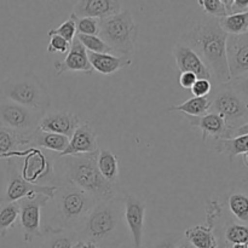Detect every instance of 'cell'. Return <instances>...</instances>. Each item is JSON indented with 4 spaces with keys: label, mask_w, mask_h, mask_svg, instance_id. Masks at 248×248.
Wrapping results in <instances>:
<instances>
[{
    "label": "cell",
    "mask_w": 248,
    "mask_h": 248,
    "mask_svg": "<svg viewBox=\"0 0 248 248\" xmlns=\"http://www.w3.org/2000/svg\"><path fill=\"white\" fill-rule=\"evenodd\" d=\"M87 56L92 69L104 75L114 74L123 68H127L132 64L131 58L110 53H93L87 51Z\"/></svg>",
    "instance_id": "cell-20"
},
{
    "label": "cell",
    "mask_w": 248,
    "mask_h": 248,
    "mask_svg": "<svg viewBox=\"0 0 248 248\" xmlns=\"http://www.w3.org/2000/svg\"><path fill=\"white\" fill-rule=\"evenodd\" d=\"M21 156L24 157L23 164L19 167L21 174L27 182L40 186V182H46L48 178L53 179V165L50 160L36 148L29 147L23 150Z\"/></svg>",
    "instance_id": "cell-11"
},
{
    "label": "cell",
    "mask_w": 248,
    "mask_h": 248,
    "mask_svg": "<svg viewBox=\"0 0 248 248\" xmlns=\"http://www.w3.org/2000/svg\"><path fill=\"white\" fill-rule=\"evenodd\" d=\"M230 212L235 216L241 222L247 223L248 222V196L245 194L236 193L230 195L229 201Z\"/></svg>",
    "instance_id": "cell-30"
},
{
    "label": "cell",
    "mask_w": 248,
    "mask_h": 248,
    "mask_svg": "<svg viewBox=\"0 0 248 248\" xmlns=\"http://www.w3.org/2000/svg\"><path fill=\"white\" fill-rule=\"evenodd\" d=\"M227 39L218 18L203 17L182 38V43L193 48L212 75L213 87L230 82L227 61Z\"/></svg>",
    "instance_id": "cell-1"
},
{
    "label": "cell",
    "mask_w": 248,
    "mask_h": 248,
    "mask_svg": "<svg viewBox=\"0 0 248 248\" xmlns=\"http://www.w3.org/2000/svg\"><path fill=\"white\" fill-rule=\"evenodd\" d=\"M242 135H248V123L245 124V125H242L241 127L232 131V137H236V136H242Z\"/></svg>",
    "instance_id": "cell-43"
},
{
    "label": "cell",
    "mask_w": 248,
    "mask_h": 248,
    "mask_svg": "<svg viewBox=\"0 0 248 248\" xmlns=\"http://www.w3.org/2000/svg\"><path fill=\"white\" fill-rule=\"evenodd\" d=\"M18 213L19 207L17 202L0 206V237H4L7 232L14 228L18 219Z\"/></svg>",
    "instance_id": "cell-29"
},
{
    "label": "cell",
    "mask_w": 248,
    "mask_h": 248,
    "mask_svg": "<svg viewBox=\"0 0 248 248\" xmlns=\"http://www.w3.org/2000/svg\"><path fill=\"white\" fill-rule=\"evenodd\" d=\"M40 248H72L79 237L75 232L67 230H45Z\"/></svg>",
    "instance_id": "cell-25"
},
{
    "label": "cell",
    "mask_w": 248,
    "mask_h": 248,
    "mask_svg": "<svg viewBox=\"0 0 248 248\" xmlns=\"http://www.w3.org/2000/svg\"><path fill=\"white\" fill-rule=\"evenodd\" d=\"M184 239L194 248H220L213 230V223L195 225L184 232Z\"/></svg>",
    "instance_id": "cell-21"
},
{
    "label": "cell",
    "mask_w": 248,
    "mask_h": 248,
    "mask_svg": "<svg viewBox=\"0 0 248 248\" xmlns=\"http://www.w3.org/2000/svg\"><path fill=\"white\" fill-rule=\"evenodd\" d=\"M216 149L218 153L225 154L230 159L237 155L246 154L248 152V135L236 136L228 140H218L216 142Z\"/></svg>",
    "instance_id": "cell-27"
},
{
    "label": "cell",
    "mask_w": 248,
    "mask_h": 248,
    "mask_svg": "<svg viewBox=\"0 0 248 248\" xmlns=\"http://www.w3.org/2000/svg\"><path fill=\"white\" fill-rule=\"evenodd\" d=\"M173 57L176 60L177 67L179 68L181 73L183 72H189L193 73L196 75L198 79H205L212 81V75H211L210 70L206 67V64L203 63V61L201 60L200 56L193 50V48L189 47L188 45H186L184 43L179 41L177 43V45L173 47Z\"/></svg>",
    "instance_id": "cell-15"
},
{
    "label": "cell",
    "mask_w": 248,
    "mask_h": 248,
    "mask_svg": "<svg viewBox=\"0 0 248 248\" xmlns=\"http://www.w3.org/2000/svg\"><path fill=\"white\" fill-rule=\"evenodd\" d=\"M98 152L94 154L60 157L53 165V170L62 174V182L89 194L97 202L118 196L115 184L108 183L97 169Z\"/></svg>",
    "instance_id": "cell-2"
},
{
    "label": "cell",
    "mask_w": 248,
    "mask_h": 248,
    "mask_svg": "<svg viewBox=\"0 0 248 248\" xmlns=\"http://www.w3.org/2000/svg\"><path fill=\"white\" fill-rule=\"evenodd\" d=\"M51 201H53L55 206L52 224L47 225L45 230H67L75 232L81 228L97 203L89 194L64 182L58 186L55 198Z\"/></svg>",
    "instance_id": "cell-4"
},
{
    "label": "cell",
    "mask_w": 248,
    "mask_h": 248,
    "mask_svg": "<svg viewBox=\"0 0 248 248\" xmlns=\"http://www.w3.org/2000/svg\"><path fill=\"white\" fill-rule=\"evenodd\" d=\"M174 248H194V247L191 246V245L189 244V242L186 241V239H182L181 241L178 242V245H177V246Z\"/></svg>",
    "instance_id": "cell-44"
},
{
    "label": "cell",
    "mask_w": 248,
    "mask_h": 248,
    "mask_svg": "<svg viewBox=\"0 0 248 248\" xmlns=\"http://www.w3.org/2000/svg\"><path fill=\"white\" fill-rule=\"evenodd\" d=\"M58 186H38L27 182L22 177L21 169L18 162L14 159H9L7 161V183L4 194L0 198V206L6 203L18 202L19 200L26 198H34L36 195H44L50 199V201L55 198Z\"/></svg>",
    "instance_id": "cell-8"
},
{
    "label": "cell",
    "mask_w": 248,
    "mask_h": 248,
    "mask_svg": "<svg viewBox=\"0 0 248 248\" xmlns=\"http://www.w3.org/2000/svg\"><path fill=\"white\" fill-rule=\"evenodd\" d=\"M230 86L248 102V73L236 79L230 80Z\"/></svg>",
    "instance_id": "cell-39"
},
{
    "label": "cell",
    "mask_w": 248,
    "mask_h": 248,
    "mask_svg": "<svg viewBox=\"0 0 248 248\" xmlns=\"http://www.w3.org/2000/svg\"><path fill=\"white\" fill-rule=\"evenodd\" d=\"M0 97L41 113H46L51 106L45 85L33 73L17 74L4 80L0 85Z\"/></svg>",
    "instance_id": "cell-5"
},
{
    "label": "cell",
    "mask_w": 248,
    "mask_h": 248,
    "mask_svg": "<svg viewBox=\"0 0 248 248\" xmlns=\"http://www.w3.org/2000/svg\"><path fill=\"white\" fill-rule=\"evenodd\" d=\"M97 133L89 123L80 124L69 140L67 149L61 153L58 157L74 156V155L94 154L98 152Z\"/></svg>",
    "instance_id": "cell-16"
},
{
    "label": "cell",
    "mask_w": 248,
    "mask_h": 248,
    "mask_svg": "<svg viewBox=\"0 0 248 248\" xmlns=\"http://www.w3.org/2000/svg\"><path fill=\"white\" fill-rule=\"evenodd\" d=\"M244 162H245V165L248 167V152L246 153V154H244Z\"/></svg>",
    "instance_id": "cell-46"
},
{
    "label": "cell",
    "mask_w": 248,
    "mask_h": 248,
    "mask_svg": "<svg viewBox=\"0 0 248 248\" xmlns=\"http://www.w3.org/2000/svg\"><path fill=\"white\" fill-rule=\"evenodd\" d=\"M97 169H98L101 176L106 179L108 183L115 184L119 179V160L114 153L108 149L99 150L96 159Z\"/></svg>",
    "instance_id": "cell-24"
},
{
    "label": "cell",
    "mask_w": 248,
    "mask_h": 248,
    "mask_svg": "<svg viewBox=\"0 0 248 248\" xmlns=\"http://www.w3.org/2000/svg\"><path fill=\"white\" fill-rule=\"evenodd\" d=\"M23 145H29L28 138L0 126V159L19 157L22 152H18V149Z\"/></svg>",
    "instance_id": "cell-22"
},
{
    "label": "cell",
    "mask_w": 248,
    "mask_h": 248,
    "mask_svg": "<svg viewBox=\"0 0 248 248\" xmlns=\"http://www.w3.org/2000/svg\"><path fill=\"white\" fill-rule=\"evenodd\" d=\"M72 248H101L99 246H97L96 244L93 242H89V241H84V240H79L78 242H75L74 246Z\"/></svg>",
    "instance_id": "cell-42"
},
{
    "label": "cell",
    "mask_w": 248,
    "mask_h": 248,
    "mask_svg": "<svg viewBox=\"0 0 248 248\" xmlns=\"http://www.w3.org/2000/svg\"><path fill=\"white\" fill-rule=\"evenodd\" d=\"M75 18V26H77V34L82 35H96L99 34V26L101 21L96 18Z\"/></svg>",
    "instance_id": "cell-35"
},
{
    "label": "cell",
    "mask_w": 248,
    "mask_h": 248,
    "mask_svg": "<svg viewBox=\"0 0 248 248\" xmlns=\"http://www.w3.org/2000/svg\"><path fill=\"white\" fill-rule=\"evenodd\" d=\"M225 241L232 246L241 245L248 242V227L244 224H236L232 223L225 228L224 232Z\"/></svg>",
    "instance_id": "cell-31"
},
{
    "label": "cell",
    "mask_w": 248,
    "mask_h": 248,
    "mask_svg": "<svg viewBox=\"0 0 248 248\" xmlns=\"http://www.w3.org/2000/svg\"><path fill=\"white\" fill-rule=\"evenodd\" d=\"M55 69L57 75H61L64 72H81L89 75L92 74L93 69L90 64L86 48L78 40L77 36L70 44V50L67 53V57L55 63Z\"/></svg>",
    "instance_id": "cell-18"
},
{
    "label": "cell",
    "mask_w": 248,
    "mask_h": 248,
    "mask_svg": "<svg viewBox=\"0 0 248 248\" xmlns=\"http://www.w3.org/2000/svg\"><path fill=\"white\" fill-rule=\"evenodd\" d=\"M70 50V44L65 41L64 39L61 38L58 35H51L50 41L47 45V52L48 53H68Z\"/></svg>",
    "instance_id": "cell-37"
},
{
    "label": "cell",
    "mask_w": 248,
    "mask_h": 248,
    "mask_svg": "<svg viewBox=\"0 0 248 248\" xmlns=\"http://www.w3.org/2000/svg\"><path fill=\"white\" fill-rule=\"evenodd\" d=\"M198 2L203 11L208 15V17L219 19L228 16V11L223 0H199Z\"/></svg>",
    "instance_id": "cell-34"
},
{
    "label": "cell",
    "mask_w": 248,
    "mask_h": 248,
    "mask_svg": "<svg viewBox=\"0 0 248 248\" xmlns=\"http://www.w3.org/2000/svg\"><path fill=\"white\" fill-rule=\"evenodd\" d=\"M210 98L208 113L219 115L229 130L234 131L248 123V102L230 86L229 82L213 87Z\"/></svg>",
    "instance_id": "cell-7"
},
{
    "label": "cell",
    "mask_w": 248,
    "mask_h": 248,
    "mask_svg": "<svg viewBox=\"0 0 248 248\" xmlns=\"http://www.w3.org/2000/svg\"><path fill=\"white\" fill-rule=\"evenodd\" d=\"M69 144V138L64 136L56 135V133L44 132L41 130H36L29 140V147L31 148H44L56 153H63Z\"/></svg>",
    "instance_id": "cell-23"
},
{
    "label": "cell",
    "mask_w": 248,
    "mask_h": 248,
    "mask_svg": "<svg viewBox=\"0 0 248 248\" xmlns=\"http://www.w3.org/2000/svg\"><path fill=\"white\" fill-rule=\"evenodd\" d=\"M210 96L203 97V98L191 97V98H189L188 101L179 104V106L169 108V111H179V113H184L186 114L189 118H200V116L206 115V114L210 111Z\"/></svg>",
    "instance_id": "cell-26"
},
{
    "label": "cell",
    "mask_w": 248,
    "mask_h": 248,
    "mask_svg": "<svg viewBox=\"0 0 248 248\" xmlns=\"http://www.w3.org/2000/svg\"><path fill=\"white\" fill-rule=\"evenodd\" d=\"M44 114L0 97V126L15 131L28 140L38 130Z\"/></svg>",
    "instance_id": "cell-9"
},
{
    "label": "cell",
    "mask_w": 248,
    "mask_h": 248,
    "mask_svg": "<svg viewBox=\"0 0 248 248\" xmlns=\"http://www.w3.org/2000/svg\"><path fill=\"white\" fill-rule=\"evenodd\" d=\"M218 21L220 28L228 35H242L248 33V11L229 15Z\"/></svg>",
    "instance_id": "cell-28"
},
{
    "label": "cell",
    "mask_w": 248,
    "mask_h": 248,
    "mask_svg": "<svg viewBox=\"0 0 248 248\" xmlns=\"http://www.w3.org/2000/svg\"><path fill=\"white\" fill-rule=\"evenodd\" d=\"M248 11V0H232V15Z\"/></svg>",
    "instance_id": "cell-41"
},
{
    "label": "cell",
    "mask_w": 248,
    "mask_h": 248,
    "mask_svg": "<svg viewBox=\"0 0 248 248\" xmlns=\"http://www.w3.org/2000/svg\"><path fill=\"white\" fill-rule=\"evenodd\" d=\"M227 61L232 80L248 73V33L228 35Z\"/></svg>",
    "instance_id": "cell-13"
},
{
    "label": "cell",
    "mask_w": 248,
    "mask_h": 248,
    "mask_svg": "<svg viewBox=\"0 0 248 248\" xmlns=\"http://www.w3.org/2000/svg\"><path fill=\"white\" fill-rule=\"evenodd\" d=\"M123 11V4L116 0H80L73 6L72 15L77 18H109Z\"/></svg>",
    "instance_id": "cell-14"
},
{
    "label": "cell",
    "mask_w": 248,
    "mask_h": 248,
    "mask_svg": "<svg viewBox=\"0 0 248 248\" xmlns=\"http://www.w3.org/2000/svg\"><path fill=\"white\" fill-rule=\"evenodd\" d=\"M99 38L113 50L116 56L131 58L135 53L138 28L128 10L109 18L102 19L99 26Z\"/></svg>",
    "instance_id": "cell-6"
},
{
    "label": "cell",
    "mask_w": 248,
    "mask_h": 248,
    "mask_svg": "<svg viewBox=\"0 0 248 248\" xmlns=\"http://www.w3.org/2000/svg\"><path fill=\"white\" fill-rule=\"evenodd\" d=\"M232 248H248V242L241 245H235V246H232Z\"/></svg>",
    "instance_id": "cell-45"
},
{
    "label": "cell",
    "mask_w": 248,
    "mask_h": 248,
    "mask_svg": "<svg viewBox=\"0 0 248 248\" xmlns=\"http://www.w3.org/2000/svg\"><path fill=\"white\" fill-rule=\"evenodd\" d=\"M181 240V234H169L153 240V242L147 246H143V248H174Z\"/></svg>",
    "instance_id": "cell-36"
},
{
    "label": "cell",
    "mask_w": 248,
    "mask_h": 248,
    "mask_svg": "<svg viewBox=\"0 0 248 248\" xmlns=\"http://www.w3.org/2000/svg\"><path fill=\"white\" fill-rule=\"evenodd\" d=\"M145 210V203L137 196L126 195L124 198V219L132 236L133 248H143Z\"/></svg>",
    "instance_id": "cell-12"
},
{
    "label": "cell",
    "mask_w": 248,
    "mask_h": 248,
    "mask_svg": "<svg viewBox=\"0 0 248 248\" xmlns=\"http://www.w3.org/2000/svg\"><path fill=\"white\" fill-rule=\"evenodd\" d=\"M80 125V119L75 114L69 111H55L45 113L39 123V130L44 132L56 133L69 138Z\"/></svg>",
    "instance_id": "cell-17"
},
{
    "label": "cell",
    "mask_w": 248,
    "mask_h": 248,
    "mask_svg": "<svg viewBox=\"0 0 248 248\" xmlns=\"http://www.w3.org/2000/svg\"><path fill=\"white\" fill-rule=\"evenodd\" d=\"M51 35H58L61 38L64 39L65 41H68L69 44L73 43V40L77 36V26H75V18L73 15H70L69 19H67L65 22H63L61 26H58L57 28H52L48 31V36Z\"/></svg>",
    "instance_id": "cell-33"
},
{
    "label": "cell",
    "mask_w": 248,
    "mask_h": 248,
    "mask_svg": "<svg viewBox=\"0 0 248 248\" xmlns=\"http://www.w3.org/2000/svg\"><path fill=\"white\" fill-rule=\"evenodd\" d=\"M124 218V198L120 195L107 201H98L77 232L79 240L93 242L101 248L119 246Z\"/></svg>",
    "instance_id": "cell-3"
},
{
    "label": "cell",
    "mask_w": 248,
    "mask_h": 248,
    "mask_svg": "<svg viewBox=\"0 0 248 248\" xmlns=\"http://www.w3.org/2000/svg\"><path fill=\"white\" fill-rule=\"evenodd\" d=\"M213 90V84L210 80L205 79H198L195 84L191 87V93L194 97H199V98H203V97H208Z\"/></svg>",
    "instance_id": "cell-38"
},
{
    "label": "cell",
    "mask_w": 248,
    "mask_h": 248,
    "mask_svg": "<svg viewBox=\"0 0 248 248\" xmlns=\"http://www.w3.org/2000/svg\"><path fill=\"white\" fill-rule=\"evenodd\" d=\"M77 38L80 43L82 44L86 51L93 53H110L114 55L113 50L102 40L99 36L96 35H82V34H77Z\"/></svg>",
    "instance_id": "cell-32"
},
{
    "label": "cell",
    "mask_w": 248,
    "mask_h": 248,
    "mask_svg": "<svg viewBox=\"0 0 248 248\" xmlns=\"http://www.w3.org/2000/svg\"><path fill=\"white\" fill-rule=\"evenodd\" d=\"M189 124L191 127L201 131L203 142H206L208 137L216 140L232 138V131L229 130L225 121L215 113H207L200 118H189Z\"/></svg>",
    "instance_id": "cell-19"
},
{
    "label": "cell",
    "mask_w": 248,
    "mask_h": 248,
    "mask_svg": "<svg viewBox=\"0 0 248 248\" xmlns=\"http://www.w3.org/2000/svg\"><path fill=\"white\" fill-rule=\"evenodd\" d=\"M179 85L182 86V89L184 90H191L193 85L195 84V81L198 80L195 74L189 72H183L179 75Z\"/></svg>",
    "instance_id": "cell-40"
},
{
    "label": "cell",
    "mask_w": 248,
    "mask_h": 248,
    "mask_svg": "<svg viewBox=\"0 0 248 248\" xmlns=\"http://www.w3.org/2000/svg\"><path fill=\"white\" fill-rule=\"evenodd\" d=\"M50 199L44 195H36L34 198H26L19 200L18 220L21 225L24 241L31 242L35 237L44 236L41 230V210L46 206Z\"/></svg>",
    "instance_id": "cell-10"
}]
</instances>
